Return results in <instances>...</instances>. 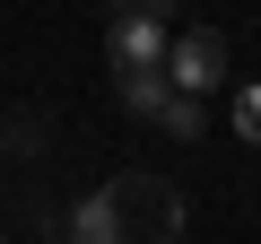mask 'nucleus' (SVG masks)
I'll return each instance as SVG.
<instances>
[{
	"instance_id": "nucleus-2",
	"label": "nucleus",
	"mask_w": 261,
	"mask_h": 244,
	"mask_svg": "<svg viewBox=\"0 0 261 244\" xmlns=\"http://www.w3.org/2000/svg\"><path fill=\"white\" fill-rule=\"evenodd\" d=\"M166 53H174V27H166L157 9H122V18L105 27V61H113V79H122V70H166Z\"/></svg>"
},
{
	"instance_id": "nucleus-7",
	"label": "nucleus",
	"mask_w": 261,
	"mask_h": 244,
	"mask_svg": "<svg viewBox=\"0 0 261 244\" xmlns=\"http://www.w3.org/2000/svg\"><path fill=\"white\" fill-rule=\"evenodd\" d=\"M235 131L261 149V87H244V96H235Z\"/></svg>"
},
{
	"instance_id": "nucleus-1",
	"label": "nucleus",
	"mask_w": 261,
	"mask_h": 244,
	"mask_svg": "<svg viewBox=\"0 0 261 244\" xmlns=\"http://www.w3.org/2000/svg\"><path fill=\"white\" fill-rule=\"evenodd\" d=\"M105 209H113L122 244H174L183 235V192L166 175H113L105 183Z\"/></svg>"
},
{
	"instance_id": "nucleus-8",
	"label": "nucleus",
	"mask_w": 261,
	"mask_h": 244,
	"mask_svg": "<svg viewBox=\"0 0 261 244\" xmlns=\"http://www.w3.org/2000/svg\"><path fill=\"white\" fill-rule=\"evenodd\" d=\"M0 244H9V235H0Z\"/></svg>"
},
{
	"instance_id": "nucleus-6",
	"label": "nucleus",
	"mask_w": 261,
	"mask_h": 244,
	"mask_svg": "<svg viewBox=\"0 0 261 244\" xmlns=\"http://www.w3.org/2000/svg\"><path fill=\"white\" fill-rule=\"evenodd\" d=\"M157 122H166V131H174V140H200V105H192V96H174V105H166Z\"/></svg>"
},
{
	"instance_id": "nucleus-3",
	"label": "nucleus",
	"mask_w": 261,
	"mask_h": 244,
	"mask_svg": "<svg viewBox=\"0 0 261 244\" xmlns=\"http://www.w3.org/2000/svg\"><path fill=\"white\" fill-rule=\"evenodd\" d=\"M218 79H226V35H209V27H183V35H174V53H166V87L200 105Z\"/></svg>"
},
{
	"instance_id": "nucleus-5",
	"label": "nucleus",
	"mask_w": 261,
	"mask_h": 244,
	"mask_svg": "<svg viewBox=\"0 0 261 244\" xmlns=\"http://www.w3.org/2000/svg\"><path fill=\"white\" fill-rule=\"evenodd\" d=\"M113 96H122L130 113H148V122H157V113L174 105V87H166V70H122V79H113Z\"/></svg>"
},
{
	"instance_id": "nucleus-4",
	"label": "nucleus",
	"mask_w": 261,
	"mask_h": 244,
	"mask_svg": "<svg viewBox=\"0 0 261 244\" xmlns=\"http://www.w3.org/2000/svg\"><path fill=\"white\" fill-rule=\"evenodd\" d=\"M61 235H70V244H122V227H113V209H105V192H87V201H70V218H61Z\"/></svg>"
}]
</instances>
